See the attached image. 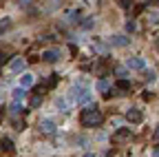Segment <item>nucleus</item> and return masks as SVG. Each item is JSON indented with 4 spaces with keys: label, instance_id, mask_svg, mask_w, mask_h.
<instances>
[{
    "label": "nucleus",
    "instance_id": "nucleus-1",
    "mask_svg": "<svg viewBox=\"0 0 159 157\" xmlns=\"http://www.w3.org/2000/svg\"><path fill=\"white\" fill-rule=\"evenodd\" d=\"M69 100H71V104H80V106H84V104H91L93 102V91L91 89H86L82 82H75L71 89H69Z\"/></svg>",
    "mask_w": 159,
    "mask_h": 157
},
{
    "label": "nucleus",
    "instance_id": "nucleus-2",
    "mask_svg": "<svg viewBox=\"0 0 159 157\" xmlns=\"http://www.w3.org/2000/svg\"><path fill=\"white\" fill-rule=\"evenodd\" d=\"M102 120H104V117H102V111H99L97 106H89L86 111H82V124L89 126V128L97 126Z\"/></svg>",
    "mask_w": 159,
    "mask_h": 157
},
{
    "label": "nucleus",
    "instance_id": "nucleus-3",
    "mask_svg": "<svg viewBox=\"0 0 159 157\" xmlns=\"http://www.w3.org/2000/svg\"><path fill=\"white\" fill-rule=\"evenodd\" d=\"M40 58H42V62H49V64H55L64 58V51L60 47H51V49H44L42 53H40Z\"/></svg>",
    "mask_w": 159,
    "mask_h": 157
},
{
    "label": "nucleus",
    "instance_id": "nucleus-4",
    "mask_svg": "<svg viewBox=\"0 0 159 157\" xmlns=\"http://www.w3.org/2000/svg\"><path fill=\"white\" fill-rule=\"evenodd\" d=\"M124 67H126L128 71H146V58H142V55H130V58H126Z\"/></svg>",
    "mask_w": 159,
    "mask_h": 157
},
{
    "label": "nucleus",
    "instance_id": "nucleus-5",
    "mask_svg": "<svg viewBox=\"0 0 159 157\" xmlns=\"http://www.w3.org/2000/svg\"><path fill=\"white\" fill-rule=\"evenodd\" d=\"M108 44H111L113 49H124V47L130 44V38H128L126 33H115V35L108 38Z\"/></svg>",
    "mask_w": 159,
    "mask_h": 157
},
{
    "label": "nucleus",
    "instance_id": "nucleus-6",
    "mask_svg": "<svg viewBox=\"0 0 159 157\" xmlns=\"http://www.w3.org/2000/svg\"><path fill=\"white\" fill-rule=\"evenodd\" d=\"M25 67H27V62H25V58H20V55H16L13 60L7 64V71L9 73H25Z\"/></svg>",
    "mask_w": 159,
    "mask_h": 157
},
{
    "label": "nucleus",
    "instance_id": "nucleus-7",
    "mask_svg": "<svg viewBox=\"0 0 159 157\" xmlns=\"http://www.w3.org/2000/svg\"><path fill=\"white\" fill-rule=\"evenodd\" d=\"M33 84H35V75L33 73H22V75H20V80H18V86H22L25 91H29Z\"/></svg>",
    "mask_w": 159,
    "mask_h": 157
},
{
    "label": "nucleus",
    "instance_id": "nucleus-8",
    "mask_svg": "<svg viewBox=\"0 0 159 157\" xmlns=\"http://www.w3.org/2000/svg\"><path fill=\"white\" fill-rule=\"evenodd\" d=\"M55 109L60 111V113H69V109H71V100L66 95H57L55 97Z\"/></svg>",
    "mask_w": 159,
    "mask_h": 157
},
{
    "label": "nucleus",
    "instance_id": "nucleus-9",
    "mask_svg": "<svg viewBox=\"0 0 159 157\" xmlns=\"http://www.w3.org/2000/svg\"><path fill=\"white\" fill-rule=\"evenodd\" d=\"M126 120L133 122V124H139V122L144 120V113L139 111L137 106H133V109H128V113H126Z\"/></svg>",
    "mask_w": 159,
    "mask_h": 157
},
{
    "label": "nucleus",
    "instance_id": "nucleus-10",
    "mask_svg": "<svg viewBox=\"0 0 159 157\" xmlns=\"http://www.w3.org/2000/svg\"><path fill=\"white\" fill-rule=\"evenodd\" d=\"M57 126H55V120L53 117H44V120H40V131H44V133H53Z\"/></svg>",
    "mask_w": 159,
    "mask_h": 157
},
{
    "label": "nucleus",
    "instance_id": "nucleus-11",
    "mask_svg": "<svg viewBox=\"0 0 159 157\" xmlns=\"http://www.w3.org/2000/svg\"><path fill=\"white\" fill-rule=\"evenodd\" d=\"M0 150H2V153H13L16 150V146H13V142L9 140V137H2V140H0Z\"/></svg>",
    "mask_w": 159,
    "mask_h": 157
},
{
    "label": "nucleus",
    "instance_id": "nucleus-12",
    "mask_svg": "<svg viewBox=\"0 0 159 157\" xmlns=\"http://www.w3.org/2000/svg\"><path fill=\"white\" fill-rule=\"evenodd\" d=\"M11 97H13V100H16V102H22V100H25V97H27V91H25L22 86H16V89L11 91Z\"/></svg>",
    "mask_w": 159,
    "mask_h": 157
},
{
    "label": "nucleus",
    "instance_id": "nucleus-13",
    "mask_svg": "<svg viewBox=\"0 0 159 157\" xmlns=\"http://www.w3.org/2000/svg\"><path fill=\"white\" fill-rule=\"evenodd\" d=\"M95 89H97L99 93H108V91H111V82H108V80H97V82H95Z\"/></svg>",
    "mask_w": 159,
    "mask_h": 157
},
{
    "label": "nucleus",
    "instance_id": "nucleus-14",
    "mask_svg": "<svg viewBox=\"0 0 159 157\" xmlns=\"http://www.w3.org/2000/svg\"><path fill=\"white\" fill-rule=\"evenodd\" d=\"M9 113H11V115H20V113H22V104H20V102L9 104Z\"/></svg>",
    "mask_w": 159,
    "mask_h": 157
},
{
    "label": "nucleus",
    "instance_id": "nucleus-15",
    "mask_svg": "<svg viewBox=\"0 0 159 157\" xmlns=\"http://www.w3.org/2000/svg\"><path fill=\"white\" fill-rule=\"evenodd\" d=\"M9 27H11V18H2V20H0V35H2Z\"/></svg>",
    "mask_w": 159,
    "mask_h": 157
},
{
    "label": "nucleus",
    "instance_id": "nucleus-16",
    "mask_svg": "<svg viewBox=\"0 0 159 157\" xmlns=\"http://www.w3.org/2000/svg\"><path fill=\"white\" fill-rule=\"evenodd\" d=\"M93 25H95V20H93V18H86V20H82V25H80V29L89 31V29H93Z\"/></svg>",
    "mask_w": 159,
    "mask_h": 157
},
{
    "label": "nucleus",
    "instance_id": "nucleus-17",
    "mask_svg": "<svg viewBox=\"0 0 159 157\" xmlns=\"http://www.w3.org/2000/svg\"><path fill=\"white\" fill-rule=\"evenodd\" d=\"M155 80H157V73H155L152 69H148V71H146V82H148V84H152Z\"/></svg>",
    "mask_w": 159,
    "mask_h": 157
},
{
    "label": "nucleus",
    "instance_id": "nucleus-18",
    "mask_svg": "<svg viewBox=\"0 0 159 157\" xmlns=\"http://www.w3.org/2000/svg\"><path fill=\"white\" fill-rule=\"evenodd\" d=\"M40 104H42V93H40V95H35L33 100H31V106H33V109H38Z\"/></svg>",
    "mask_w": 159,
    "mask_h": 157
},
{
    "label": "nucleus",
    "instance_id": "nucleus-19",
    "mask_svg": "<svg viewBox=\"0 0 159 157\" xmlns=\"http://www.w3.org/2000/svg\"><path fill=\"white\" fill-rule=\"evenodd\" d=\"M75 144H80V146H82V148H86V144H89V140H86V137H84V135H80V137H77V140H75Z\"/></svg>",
    "mask_w": 159,
    "mask_h": 157
},
{
    "label": "nucleus",
    "instance_id": "nucleus-20",
    "mask_svg": "<svg viewBox=\"0 0 159 157\" xmlns=\"http://www.w3.org/2000/svg\"><path fill=\"white\" fill-rule=\"evenodd\" d=\"M148 18L152 20V25H159V13H157V11H150V13H148Z\"/></svg>",
    "mask_w": 159,
    "mask_h": 157
},
{
    "label": "nucleus",
    "instance_id": "nucleus-21",
    "mask_svg": "<svg viewBox=\"0 0 159 157\" xmlns=\"http://www.w3.org/2000/svg\"><path fill=\"white\" fill-rule=\"evenodd\" d=\"M126 31H130V33H133V31H137V25H135V20H128V22H126Z\"/></svg>",
    "mask_w": 159,
    "mask_h": 157
},
{
    "label": "nucleus",
    "instance_id": "nucleus-22",
    "mask_svg": "<svg viewBox=\"0 0 159 157\" xmlns=\"http://www.w3.org/2000/svg\"><path fill=\"white\" fill-rule=\"evenodd\" d=\"M128 135H130V131H117V133H115L117 140H122V137H128Z\"/></svg>",
    "mask_w": 159,
    "mask_h": 157
},
{
    "label": "nucleus",
    "instance_id": "nucleus-23",
    "mask_svg": "<svg viewBox=\"0 0 159 157\" xmlns=\"http://www.w3.org/2000/svg\"><path fill=\"white\" fill-rule=\"evenodd\" d=\"M82 157H97V155H95V153H84Z\"/></svg>",
    "mask_w": 159,
    "mask_h": 157
},
{
    "label": "nucleus",
    "instance_id": "nucleus-24",
    "mask_svg": "<svg viewBox=\"0 0 159 157\" xmlns=\"http://www.w3.org/2000/svg\"><path fill=\"white\" fill-rule=\"evenodd\" d=\"M0 100H2V93H0Z\"/></svg>",
    "mask_w": 159,
    "mask_h": 157
}]
</instances>
